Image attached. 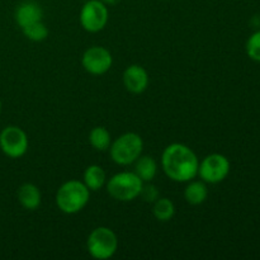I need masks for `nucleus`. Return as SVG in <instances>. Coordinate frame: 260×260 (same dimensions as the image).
Listing matches in <instances>:
<instances>
[{
	"label": "nucleus",
	"mask_w": 260,
	"mask_h": 260,
	"mask_svg": "<svg viewBox=\"0 0 260 260\" xmlns=\"http://www.w3.org/2000/svg\"><path fill=\"white\" fill-rule=\"evenodd\" d=\"M123 85L132 94H141L149 86V74L142 66L129 65L123 71Z\"/></svg>",
	"instance_id": "obj_10"
},
{
	"label": "nucleus",
	"mask_w": 260,
	"mask_h": 260,
	"mask_svg": "<svg viewBox=\"0 0 260 260\" xmlns=\"http://www.w3.org/2000/svg\"><path fill=\"white\" fill-rule=\"evenodd\" d=\"M83 183L90 192H98L107 183L106 172L103 168L96 164L89 165L84 172Z\"/></svg>",
	"instance_id": "obj_13"
},
{
	"label": "nucleus",
	"mask_w": 260,
	"mask_h": 260,
	"mask_svg": "<svg viewBox=\"0 0 260 260\" xmlns=\"http://www.w3.org/2000/svg\"><path fill=\"white\" fill-rule=\"evenodd\" d=\"M103 4H106L107 7H112V5H117L121 0H101Z\"/></svg>",
	"instance_id": "obj_21"
},
{
	"label": "nucleus",
	"mask_w": 260,
	"mask_h": 260,
	"mask_svg": "<svg viewBox=\"0 0 260 260\" xmlns=\"http://www.w3.org/2000/svg\"><path fill=\"white\" fill-rule=\"evenodd\" d=\"M2 107H3V104H2V101H0V113H2Z\"/></svg>",
	"instance_id": "obj_22"
},
{
	"label": "nucleus",
	"mask_w": 260,
	"mask_h": 260,
	"mask_svg": "<svg viewBox=\"0 0 260 260\" xmlns=\"http://www.w3.org/2000/svg\"><path fill=\"white\" fill-rule=\"evenodd\" d=\"M86 249L91 258L96 260L111 259L118 250V238L112 229L99 226L89 234Z\"/></svg>",
	"instance_id": "obj_5"
},
{
	"label": "nucleus",
	"mask_w": 260,
	"mask_h": 260,
	"mask_svg": "<svg viewBox=\"0 0 260 260\" xmlns=\"http://www.w3.org/2000/svg\"><path fill=\"white\" fill-rule=\"evenodd\" d=\"M198 160L189 146L179 142L168 145L161 155V167L165 175L177 183H188L198 174Z\"/></svg>",
	"instance_id": "obj_1"
},
{
	"label": "nucleus",
	"mask_w": 260,
	"mask_h": 260,
	"mask_svg": "<svg viewBox=\"0 0 260 260\" xmlns=\"http://www.w3.org/2000/svg\"><path fill=\"white\" fill-rule=\"evenodd\" d=\"M42 8L35 0H24V2H22L15 8L14 19L17 24L20 27V29L32 24V23L42 20Z\"/></svg>",
	"instance_id": "obj_11"
},
{
	"label": "nucleus",
	"mask_w": 260,
	"mask_h": 260,
	"mask_svg": "<svg viewBox=\"0 0 260 260\" xmlns=\"http://www.w3.org/2000/svg\"><path fill=\"white\" fill-rule=\"evenodd\" d=\"M246 53L253 61L260 62V30L254 32L246 41Z\"/></svg>",
	"instance_id": "obj_19"
},
{
	"label": "nucleus",
	"mask_w": 260,
	"mask_h": 260,
	"mask_svg": "<svg viewBox=\"0 0 260 260\" xmlns=\"http://www.w3.org/2000/svg\"><path fill=\"white\" fill-rule=\"evenodd\" d=\"M0 150L10 159H19L28 150V136L20 127L7 126L0 132Z\"/></svg>",
	"instance_id": "obj_8"
},
{
	"label": "nucleus",
	"mask_w": 260,
	"mask_h": 260,
	"mask_svg": "<svg viewBox=\"0 0 260 260\" xmlns=\"http://www.w3.org/2000/svg\"><path fill=\"white\" fill-rule=\"evenodd\" d=\"M109 155L111 159L121 167L131 165L142 155L144 150V141L139 134L135 132H126L112 141L109 146Z\"/></svg>",
	"instance_id": "obj_3"
},
{
	"label": "nucleus",
	"mask_w": 260,
	"mask_h": 260,
	"mask_svg": "<svg viewBox=\"0 0 260 260\" xmlns=\"http://www.w3.org/2000/svg\"><path fill=\"white\" fill-rule=\"evenodd\" d=\"M135 164V174L140 178L144 183H150L157 173V162L152 156H140Z\"/></svg>",
	"instance_id": "obj_15"
},
{
	"label": "nucleus",
	"mask_w": 260,
	"mask_h": 260,
	"mask_svg": "<svg viewBox=\"0 0 260 260\" xmlns=\"http://www.w3.org/2000/svg\"><path fill=\"white\" fill-rule=\"evenodd\" d=\"M144 182L135 172H121L109 178L106 183L108 194L119 202H131L140 197Z\"/></svg>",
	"instance_id": "obj_4"
},
{
	"label": "nucleus",
	"mask_w": 260,
	"mask_h": 260,
	"mask_svg": "<svg viewBox=\"0 0 260 260\" xmlns=\"http://www.w3.org/2000/svg\"><path fill=\"white\" fill-rule=\"evenodd\" d=\"M18 202L23 208L28 211L37 210L42 202V194L40 188L33 183H24L19 187L17 192Z\"/></svg>",
	"instance_id": "obj_12"
},
{
	"label": "nucleus",
	"mask_w": 260,
	"mask_h": 260,
	"mask_svg": "<svg viewBox=\"0 0 260 260\" xmlns=\"http://www.w3.org/2000/svg\"><path fill=\"white\" fill-rule=\"evenodd\" d=\"M81 65L84 70L91 75H103L111 70L113 65V57L106 47L91 46L83 53Z\"/></svg>",
	"instance_id": "obj_9"
},
{
	"label": "nucleus",
	"mask_w": 260,
	"mask_h": 260,
	"mask_svg": "<svg viewBox=\"0 0 260 260\" xmlns=\"http://www.w3.org/2000/svg\"><path fill=\"white\" fill-rule=\"evenodd\" d=\"M140 197H141L145 202L154 203L155 201L159 198V190H157V188L155 187V185L151 184V182L144 183L141 193H140Z\"/></svg>",
	"instance_id": "obj_20"
},
{
	"label": "nucleus",
	"mask_w": 260,
	"mask_h": 260,
	"mask_svg": "<svg viewBox=\"0 0 260 260\" xmlns=\"http://www.w3.org/2000/svg\"><path fill=\"white\" fill-rule=\"evenodd\" d=\"M230 168V161L225 155L210 154L200 161L197 177L207 184H218L228 178Z\"/></svg>",
	"instance_id": "obj_6"
},
{
	"label": "nucleus",
	"mask_w": 260,
	"mask_h": 260,
	"mask_svg": "<svg viewBox=\"0 0 260 260\" xmlns=\"http://www.w3.org/2000/svg\"><path fill=\"white\" fill-rule=\"evenodd\" d=\"M22 32L28 40L33 41V42H42L48 37V28L42 20H38V22L22 28Z\"/></svg>",
	"instance_id": "obj_18"
},
{
	"label": "nucleus",
	"mask_w": 260,
	"mask_h": 260,
	"mask_svg": "<svg viewBox=\"0 0 260 260\" xmlns=\"http://www.w3.org/2000/svg\"><path fill=\"white\" fill-rule=\"evenodd\" d=\"M89 144L96 151H106L112 144V137L108 129L103 126H96L89 132Z\"/></svg>",
	"instance_id": "obj_17"
},
{
	"label": "nucleus",
	"mask_w": 260,
	"mask_h": 260,
	"mask_svg": "<svg viewBox=\"0 0 260 260\" xmlns=\"http://www.w3.org/2000/svg\"><path fill=\"white\" fill-rule=\"evenodd\" d=\"M90 200V190L83 182L71 179L61 184L56 192V206L66 215H75L84 210Z\"/></svg>",
	"instance_id": "obj_2"
},
{
	"label": "nucleus",
	"mask_w": 260,
	"mask_h": 260,
	"mask_svg": "<svg viewBox=\"0 0 260 260\" xmlns=\"http://www.w3.org/2000/svg\"><path fill=\"white\" fill-rule=\"evenodd\" d=\"M152 215L160 222H168L175 215V206L172 200L167 197H159L152 206Z\"/></svg>",
	"instance_id": "obj_16"
},
{
	"label": "nucleus",
	"mask_w": 260,
	"mask_h": 260,
	"mask_svg": "<svg viewBox=\"0 0 260 260\" xmlns=\"http://www.w3.org/2000/svg\"><path fill=\"white\" fill-rule=\"evenodd\" d=\"M208 197L207 183L203 180H189L184 189V198L192 206L202 205Z\"/></svg>",
	"instance_id": "obj_14"
},
{
	"label": "nucleus",
	"mask_w": 260,
	"mask_h": 260,
	"mask_svg": "<svg viewBox=\"0 0 260 260\" xmlns=\"http://www.w3.org/2000/svg\"><path fill=\"white\" fill-rule=\"evenodd\" d=\"M109 19L108 7L101 0H89L81 7L79 20L86 32L96 33L104 29Z\"/></svg>",
	"instance_id": "obj_7"
}]
</instances>
